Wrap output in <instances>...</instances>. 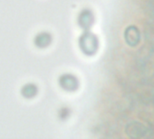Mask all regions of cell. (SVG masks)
Listing matches in <instances>:
<instances>
[{"mask_svg": "<svg viewBox=\"0 0 154 139\" xmlns=\"http://www.w3.org/2000/svg\"><path fill=\"white\" fill-rule=\"evenodd\" d=\"M79 47L85 54L93 55L98 48L97 37L91 33L84 34L79 39Z\"/></svg>", "mask_w": 154, "mask_h": 139, "instance_id": "obj_1", "label": "cell"}, {"mask_svg": "<svg viewBox=\"0 0 154 139\" xmlns=\"http://www.w3.org/2000/svg\"><path fill=\"white\" fill-rule=\"evenodd\" d=\"M60 86L67 91H74L78 87V80L71 74H65L60 78Z\"/></svg>", "mask_w": 154, "mask_h": 139, "instance_id": "obj_2", "label": "cell"}, {"mask_svg": "<svg viewBox=\"0 0 154 139\" xmlns=\"http://www.w3.org/2000/svg\"><path fill=\"white\" fill-rule=\"evenodd\" d=\"M125 40L130 46H136L139 42L140 39V34L137 30V28L135 26H130L128 27L127 31H125Z\"/></svg>", "mask_w": 154, "mask_h": 139, "instance_id": "obj_3", "label": "cell"}, {"mask_svg": "<svg viewBox=\"0 0 154 139\" xmlns=\"http://www.w3.org/2000/svg\"><path fill=\"white\" fill-rule=\"evenodd\" d=\"M92 22H93V16L90 10L86 9L80 13V16L79 18V23L82 28L88 30L91 26Z\"/></svg>", "mask_w": 154, "mask_h": 139, "instance_id": "obj_4", "label": "cell"}, {"mask_svg": "<svg viewBox=\"0 0 154 139\" xmlns=\"http://www.w3.org/2000/svg\"><path fill=\"white\" fill-rule=\"evenodd\" d=\"M51 43V36L47 33H42L35 38V45L39 47H45Z\"/></svg>", "mask_w": 154, "mask_h": 139, "instance_id": "obj_5", "label": "cell"}, {"mask_svg": "<svg viewBox=\"0 0 154 139\" xmlns=\"http://www.w3.org/2000/svg\"><path fill=\"white\" fill-rule=\"evenodd\" d=\"M21 93H22L23 96L28 97V99H30V97H33L36 95V93H37V87L34 85L29 83V85L25 86L22 88Z\"/></svg>", "mask_w": 154, "mask_h": 139, "instance_id": "obj_6", "label": "cell"}]
</instances>
